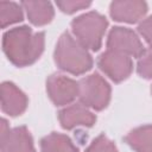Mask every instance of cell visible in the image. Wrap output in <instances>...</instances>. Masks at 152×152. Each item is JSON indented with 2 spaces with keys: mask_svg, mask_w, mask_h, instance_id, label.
I'll return each instance as SVG.
<instances>
[{
  "mask_svg": "<svg viewBox=\"0 0 152 152\" xmlns=\"http://www.w3.org/2000/svg\"><path fill=\"white\" fill-rule=\"evenodd\" d=\"M147 11L144 1H114L110 5V15L118 21L135 23Z\"/></svg>",
  "mask_w": 152,
  "mask_h": 152,
  "instance_id": "cell-11",
  "label": "cell"
},
{
  "mask_svg": "<svg viewBox=\"0 0 152 152\" xmlns=\"http://www.w3.org/2000/svg\"><path fill=\"white\" fill-rule=\"evenodd\" d=\"M71 25L75 36L84 48L97 50L101 46L107 27V20L103 15L96 12H89L76 18Z\"/></svg>",
  "mask_w": 152,
  "mask_h": 152,
  "instance_id": "cell-3",
  "label": "cell"
},
{
  "mask_svg": "<svg viewBox=\"0 0 152 152\" xmlns=\"http://www.w3.org/2000/svg\"><path fill=\"white\" fill-rule=\"evenodd\" d=\"M78 89L81 101L94 109H102L109 102L110 88L108 83L97 74L89 75L81 80Z\"/></svg>",
  "mask_w": 152,
  "mask_h": 152,
  "instance_id": "cell-4",
  "label": "cell"
},
{
  "mask_svg": "<svg viewBox=\"0 0 152 152\" xmlns=\"http://www.w3.org/2000/svg\"><path fill=\"white\" fill-rule=\"evenodd\" d=\"M99 65L115 82H120L127 78L133 66L129 56L110 50L100 56Z\"/></svg>",
  "mask_w": 152,
  "mask_h": 152,
  "instance_id": "cell-6",
  "label": "cell"
},
{
  "mask_svg": "<svg viewBox=\"0 0 152 152\" xmlns=\"http://www.w3.org/2000/svg\"><path fill=\"white\" fill-rule=\"evenodd\" d=\"M108 50L124 53L126 56L141 57L145 52L137 34L125 27H114L108 37Z\"/></svg>",
  "mask_w": 152,
  "mask_h": 152,
  "instance_id": "cell-5",
  "label": "cell"
},
{
  "mask_svg": "<svg viewBox=\"0 0 152 152\" xmlns=\"http://www.w3.org/2000/svg\"><path fill=\"white\" fill-rule=\"evenodd\" d=\"M139 32L142 34L145 40L152 46V17H148L139 25Z\"/></svg>",
  "mask_w": 152,
  "mask_h": 152,
  "instance_id": "cell-19",
  "label": "cell"
},
{
  "mask_svg": "<svg viewBox=\"0 0 152 152\" xmlns=\"http://www.w3.org/2000/svg\"><path fill=\"white\" fill-rule=\"evenodd\" d=\"M42 152H77V148L66 135L51 133L42 140Z\"/></svg>",
  "mask_w": 152,
  "mask_h": 152,
  "instance_id": "cell-14",
  "label": "cell"
},
{
  "mask_svg": "<svg viewBox=\"0 0 152 152\" xmlns=\"http://www.w3.org/2000/svg\"><path fill=\"white\" fill-rule=\"evenodd\" d=\"M86 152H118L114 144L108 140L104 135L97 137Z\"/></svg>",
  "mask_w": 152,
  "mask_h": 152,
  "instance_id": "cell-16",
  "label": "cell"
},
{
  "mask_svg": "<svg viewBox=\"0 0 152 152\" xmlns=\"http://www.w3.org/2000/svg\"><path fill=\"white\" fill-rule=\"evenodd\" d=\"M4 51L15 65L33 63L44 49V33H33L26 26L10 30L4 36Z\"/></svg>",
  "mask_w": 152,
  "mask_h": 152,
  "instance_id": "cell-1",
  "label": "cell"
},
{
  "mask_svg": "<svg viewBox=\"0 0 152 152\" xmlns=\"http://www.w3.org/2000/svg\"><path fill=\"white\" fill-rule=\"evenodd\" d=\"M95 120L96 119L94 114L89 109H87L84 106H82L81 103L72 104L59 112L61 125L66 129H70L76 126L89 127V126H93Z\"/></svg>",
  "mask_w": 152,
  "mask_h": 152,
  "instance_id": "cell-10",
  "label": "cell"
},
{
  "mask_svg": "<svg viewBox=\"0 0 152 152\" xmlns=\"http://www.w3.org/2000/svg\"><path fill=\"white\" fill-rule=\"evenodd\" d=\"M21 19H23V12L17 4L8 1H0V23L2 27L20 21Z\"/></svg>",
  "mask_w": 152,
  "mask_h": 152,
  "instance_id": "cell-15",
  "label": "cell"
},
{
  "mask_svg": "<svg viewBox=\"0 0 152 152\" xmlns=\"http://www.w3.org/2000/svg\"><path fill=\"white\" fill-rule=\"evenodd\" d=\"M23 7L25 8L31 23L34 25L48 24L53 17V8L51 4L46 1H24Z\"/></svg>",
  "mask_w": 152,
  "mask_h": 152,
  "instance_id": "cell-12",
  "label": "cell"
},
{
  "mask_svg": "<svg viewBox=\"0 0 152 152\" xmlns=\"http://www.w3.org/2000/svg\"><path fill=\"white\" fill-rule=\"evenodd\" d=\"M138 72L145 78L152 77V49L141 55L138 63Z\"/></svg>",
  "mask_w": 152,
  "mask_h": 152,
  "instance_id": "cell-17",
  "label": "cell"
},
{
  "mask_svg": "<svg viewBox=\"0 0 152 152\" xmlns=\"http://www.w3.org/2000/svg\"><path fill=\"white\" fill-rule=\"evenodd\" d=\"M2 152H34L32 138L25 127L7 129L6 121L2 120L1 129Z\"/></svg>",
  "mask_w": 152,
  "mask_h": 152,
  "instance_id": "cell-8",
  "label": "cell"
},
{
  "mask_svg": "<svg viewBox=\"0 0 152 152\" xmlns=\"http://www.w3.org/2000/svg\"><path fill=\"white\" fill-rule=\"evenodd\" d=\"M90 5L88 1H57V6L65 13H74Z\"/></svg>",
  "mask_w": 152,
  "mask_h": 152,
  "instance_id": "cell-18",
  "label": "cell"
},
{
  "mask_svg": "<svg viewBox=\"0 0 152 152\" xmlns=\"http://www.w3.org/2000/svg\"><path fill=\"white\" fill-rule=\"evenodd\" d=\"M126 142L137 152H152V126H144L132 131Z\"/></svg>",
  "mask_w": 152,
  "mask_h": 152,
  "instance_id": "cell-13",
  "label": "cell"
},
{
  "mask_svg": "<svg viewBox=\"0 0 152 152\" xmlns=\"http://www.w3.org/2000/svg\"><path fill=\"white\" fill-rule=\"evenodd\" d=\"M55 61L57 65L71 74H83L91 68L93 61L84 46L75 40L68 32L59 38L56 51Z\"/></svg>",
  "mask_w": 152,
  "mask_h": 152,
  "instance_id": "cell-2",
  "label": "cell"
},
{
  "mask_svg": "<svg viewBox=\"0 0 152 152\" xmlns=\"http://www.w3.org/2000/svg\"><path fill=\"white\" fill-rule=\"evenodd\" d=\"M50 99L57 106L66 104L78 96V83L63 75H52L46 82Z\"/></svg>",
  "mask_w": 152,
  "mask_h": 152,
  "instance_id": "cell-7",
  "label": "cell"
},
{
  "mask_svg": "<svg viewBox=\"0 0 152 152\" xmlns=\"http://www.w3.org/2000/svg\"><path fill=\"white\" fill-rule=\"evenodd\" d=\"M27 106L25 94L13 83L5 82L1 86V107L2 110L12 116L21 114Z\"/></svg>",
  "mask_w": 152,
  "mask_h": 152,
  "instance_id": "cell-9",
  "label": "cell"
}]
</instances>
